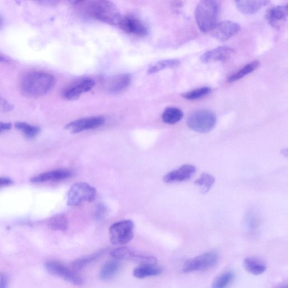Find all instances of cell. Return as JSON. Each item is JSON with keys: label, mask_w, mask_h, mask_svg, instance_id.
Masks as SVG:
<instances>
[{"label": "cell", "mask_w": 288, "mask_h": 288, "mask_svg": "<svg viewBox=\"0 0 288 288\" xmlns=\"http://www.w3.org/2000/svg\"><path fill=\"white\" fill-rule=\"evenodd\" d=\"M105 252V250H101L99 252L88 255V256L75 260L72 264L73 270L75 271L82 270V269L86 266L88 264L99 258Z\"/></svg>", "instance_id": "27"}, {"label": "cell", "mask_w": 288, "mask_h": 288, "mask_svg": "<svg viewBox=\"0 0 288 288\" xmlns=\"http://www.w3.org/2000/svg\"><path fill=\"white\" fill-rule=\"evenodd\" d=\"M116 260L136 262L140 265H155L157 264V259L155 257L149 256L136 254L131 249L127 247H120L114 249L110 253Z\"/></svg>", "instance_id": "9"}, {"label": "cell", "mask_w": 288, "mask_h": 288, "mask_svg": "<svg viewBox=\"0 0 288 288\" xmlns=\"http://www.w3.org/2000/svg\"><path fill=\"white\" fill-rule=\"evenodd\" d=\"M183 111L176 107L166 108L162 114L163 121L169 124H175L183 119Z\"/></svg>", "instance_id": "22"}, {"label": "cell", "mask_w": 288, "mask_h": 288, "mask_svg": "<svg viewBox=\"0 0 288 288\" xmlns=\"http://www.w3.org/2000/svg\"><path fill=\"white\" fill-rule=\"evenodd\" d=\"M233 53V49L228 46H220L204 53L201 60L204 63L226 62Z\"/></svg>", "instance_id": "15"}, {"label": "cell", "mask_w": 288, "mask_h": 288, "mask_svg": "<svg viewBox=\"0 0 288 288\" xmlns=\"http://www.w3.org/2000/svg\"><path fill=\"white\" fill-rule=\"evenodd\" d=\"M11 128V123L0 122V133L10 129Z\"/></svg>", "instance_id": "34"}, {"label": "cell", "mask_w": 288, "mask_h": 288, "mask_svg": "<svg viewBox=\"0 0 288 288\" xmlns=\"http://www.w3.org/2000/svg\"><path fill=\"white\" fill-rule=\"evenodd\" d=\"M13 183V181L8 178H0V187L7 186Z\"/></svg>", "instance_id": "35"}, {"label": "cell", "mask_w": 288, "mask_h": 288, "mask_svg": "<svg viewBox=\"0 0 288 288\" xmlns=\"http://www.w3.org/2000/svg\"><path fill=\"white\" fill-rule=\"evenodd\" d=\"M118 26L126 33L137 37H144L148 34V30L145 24L134 17L122 18Z\"/></svg>", "instance_id": "12"}, {"label": "cell", "mask_w": 288, "mask_h": 288, "mask_svg": "<svg viewBox=\"0 0 288 288\" xmlns=\"http://www.w3.org/2000/svg\"><path fill=\"white\" fill-rule=\"evenodd\" d=\"M95 85V81L90 78H82L68 86L63 92L64 99L74 100L83 94L90 91Z\"/></svg>", "instance_id": "10"}, {"label": "cell", "mask_w": 288, "mask_h": 288, "mask_svg": "<svg viewBox=\"0 0 288 288\" xmlns=\"http://www.w3.org/2000/svg\"><path fill=\"white\" fill-rule=\"evenodd\" d=\"M46 270L52 275L63 278L71 284L81 285L83 284L82 278L74 270L65 265L62 262L57 261H49L45 263Z\"/></svg>", "instance_id": "8"}, {"label": "cell", "mask_w": 288, "mask_h": 288, "mask_svg": "<svg viewBox=\"0 0 288 288\" xmlns=\"http://www.w3.org/2000/svg\"><path fill=\"white\" fill-rule=\"evenodd\" d=\"M287 5L271 8L266 16L268 23L273 27H279L287 20Z\"/></svg>", "instance_id": "18"}, {"label": "cell", "mask_w": 288, "mask_h": 288, "mask_svg": "<svg viewBox=\"0 0 288 288\" xmlns=\"http://www.w3.org/2000/svg\"><path fill=\"white\" fill-rule=\"evenodd\" d=\"M3 25V20L1 17H0V27H2Z\"/></svg>", "instance_id": "37"}, {"label": "cell", "mask_w": 288, "mask_h": 288, "mask_svg": "<svg viewBox=\"0 0 288 288\" xmlns=\"http://www.w3.org/2000/svg\"><path fill=\"white\" fill-rule=\"evenodd\" d=\"M180 61L178 59L163 60L155 63L149 69V74H154L167 68H173L179 66Z\"/></svg>", "instance_id": "28"}, {"label": "cell", "mask_w": 288, "mask_h": 288, "mask_svg": "<svg viewBox=\"0 0 288 288\" xmlns=\"http://www.w3.org/2000/svg\"><path fill=\"white\" fill-rule=\"evenodd\" d=\"M259 66V62L257 60H255V61L246 65L244 67L240 69L239 71L230 76L228 78V82L232 83L240 80V79L254 71Z\"/></svg>", "instance_id": "24"}, {"label": "cell", "mask_w": 288, "mask_h": 288, "mask_svg": "<svg viewBox=\"0 0 288 288\" xmlns=\"http://www.w3.org/2000/svg\"><path fill=\"white\" fill-rule=\"evenodd\" d=\"M234 273L233 271H227L218 276L213 281L212 288H227L233 282Z\"/></svg>", "instance_id": "29"}, {"label": "cell", "mask_w": 288, "mask_h": 288, "mask_svg": "<svg viewBox=\"0 0 288 288\" xmlns=\"http://www.w3.org/2000/svg\"><path fill=\"white\" fill-rule=\"evenodd\" d=\"M246 270L254 275H259L266 270V265L261 260L253 257L246 258L243 261Z\"/></svg>", "instance_id": "20"}, {"label": "cell", "mask_w": 288, "mask_h": 288, "mask_svg": "<svg viewBox=\"0 0 288 288\" xmlns=\"http://www.w3.org/2000/svg\"><path fill=\"white\" fill-rule=\"evenodd\" d=\"M17 129L20 130L24 133L25 136L30 138L35 137L40 131L39 127L31 126L29 124L25 122H18L16 124Z\"/></svg>", "instance_id": "31"}, {"label": "cell", "mask_w": 288, "mask_h": 288, "mask_svg": "<svg viewBox=\"0 0 288 288\" xmlns=\"http://www.w3.org/2000/svg\"><path fill=\"white\" fill-rule=\"evenodd\" d=\"M134 225L131 220L115 222L109 229L110 241L114 245L126 244L133 237Z\"/></svg>", "instance_id": "6"}, {"label": "cell", "mask_w": 288, "mask_h": 288, "mask_svg": "<svg viewBox=\"0 0 288 288\" xmlns=\"http://www.w3.org/2000/svg\"><path fill=\"white\" fill-rule=\"evenodd\" d=\"M7 278L5 274L0 272V288H6Z\"/></svg>", "instance_id": "33"}, {"label": "cell", "mask_w": 288, "mask_h": 288, "mask_svg": "<svg viewBox=\"0 0 288 288\" xmlns=\"http://www.w3.org/2000/svg\"><path fill=\"white\" fill-rule=\"evenodd\" d=\"M48 226L53 230L65 231L68 229V221L66 216L59 214L50 218Z\"/></svg>", "instance_id": "23"}, {"label": "cell", "mask_w": 288, "mask_h": 288, "mask_svg": "<svg viewBox=\"0 0 288 288\" xmlns=\"http://www.w3.org/2000/svg\"><path fill=\"white\" fill-rule=\"evenodd\" d=\"M278 288H288V287L287 285H285V286H281V287H278Z\"/></svg>", "instance_id": "38"}, {"label": "cell", "mask_w": 288, "mask_h": 288, "mask_svg": "<svg viewBox=\"0 0 288 288\" xmlns=\"http://www.w3.org/2000/svg\"><path fill=\"white\" fill-rule=\"evenodd\" d=\"M236 6L239 11L244 15H253L267 6L268 1H236Z\"/></svg>", "instance_id": "19"}, {"label": "cell", "mask_w": 288, "mask_h": 288, "mask_svg": "<svg viewBox=\"0 0 288 288\" xmlns=\"http://www.w3.org/2000/svg\"><path fill=\"white\" fill-rule=\"evenodd\" d=\"M162 272V268L157 265H140L134 269L133 275L137 278H143L159 275Z\"/></svg>", "instance_id": "21"}, {"label": "cell", "mask_w": 288, "mask_h": 288, "mask_svg": "<svg viewBox=\"0 0 288 288\" xmlns=\"http://www.w3.org/2000/svg\"><path fill=\"white\" fill-rule=\"evenodd\" d=\"M220 7L217 2L204 0L200 2L195 11L197 24L203 32L213 30L217 24Z\"/></svg>", "instance_id": "3"}, {"label": "cell", "mask_w": 288, "mask_h": 288, "mask_svg": "<svg viewBox=\"0 0 288 288\" xmlns=\"http://www.w3.org/2000/svg\"><path fill=\"white\" fill-rule=\"evenodd\" d=\"M219 256L215 252H208L186 262L182 270L185 273L202 271L210 270L215 267Z\"/></svg>", "instance_id": "7"}, {"label": "cell", "mask_w": 288, "mask_h": 288, "mask_svg": "<svg viewBox=\"0 0 288 288\" xmlns=\"http://www.w3.org/2000/svg\"><path fill=\"white\" fill-rule=\"evenodd\" d=\"M196 173V167L190 165H185L167 174L165 176L164 180L166 183L183 182V181L191 179Z\"/></svg>", "instance_id": "16"}, {"label": "cell", "mask_w": 288, "mask_h": 288, "mask_svg": "<svg viewBox=\"0 0 288 288\" xmlns=\"http://www.w3.org/2000/svg\"><path fill=\"white\" fill-rule=\"evenodd\" d=\"M216 123V115L207 109H199L193 111L187 119L188 127L199 133L211 131L215 126Z\"/></svg>", "instance_id": "4"}, {"label": "cell", "mask_w": 288, "mask_h": 288, "mask_svg": "<svg viewBox=\"0 0 288 288\" xmlns=\"http://www.w3.org/2000/svg\"><path fill=\"white\" fill-rule=\"evenodd\" d=\"M73 176V173L68 170H57L48 172L36 176L31 179L33 183H43L48 181H58L70 178Z\"/></svg>", "instance_id": "17"}, {"label": "cell", "mask_w": 288, "mask_h": 288, "mask_svg": "<svg viewBox=\"0 0 288 288\" xmlns=\"http://www.w3.org/2000/svg\"><path fill=\"white\" fill-rule=\"evenodd\" d=\"M105 119L101 116L81 118L74 120L67 125L65 129L72 133H77L86 130L99 128L105 123Z\"/></svg>", "instance_id": "11"}, {"label": "cell", "mask_w": 288, "mask_h": 288, "mask_svg": "<svg viewBox=\"0 0 288 288\" xmlns=\"http://www.w3.org/2000/svg\"><path fill=\"white\" fill-rule=\"evenodd\" d=\"M215 182V179L213 176L207 173H203L201 177L196 180V184L200 192L206 194L210 191Z\"/></svg>", "instance_id": "25"}, {"label": "cell", "mask_w": 288, "mask_h": 288, "mask_svg": "<svg viewBox=\"0 0 288 288\" xmlns=\"http://www.w3.org/2000/svg\"><path fill=\"white\" fill-rule=\"evenodd\" d=\"M0 62L6 63H9L10 62V60H9V59L6 57V56H4V55L0 53Z\"/></svg>", "instance_id": "36"}, {"label": "cell", "mask_w": 288, "mask_h": 288, "mask_svg": "<svg viewBox=\"0 0 288 288\" xmlns=\"http://www.w3.org/2000/svg\"><path fill=\"white\" fill-rule=\"evenodd\" d=\"M240 29L238 23L230 21H222L217 23L213 29L212 35L218 40L226 41L238 34Z\"/></svg>", "instance_id": "13"}, {"label": "cell", "mask_w": 288, "mask_h": 288, "mask_svg": "<svg viewBox=\"0 0 288 288\" xmlns=\"http://www.w3.org/2000/svg\"><path fill=\"white\" fill-rule=\"evenodd\" d=\"M120 263L117 261H110L106 262L101 269L99 276L102 280H107L112 277L118 270Z\"/></svg>", "instance_id": "26"}, {"label": "cell", "mask_w": 288, "mask_h": 288, "mask_svg": "<svg viewBox=\"0 0 288 288\" xmlns=\"http://www.w3.org/2000/svg\"><path fill=\"white\" fill-rule=\"evenodd\" d=\"M13 109V105L0 96V110L3 111H10Z\"/></svg>", "instance_id": "32"}, {"label": "cell", "mask_w": 288, "mask_h": 288, "mask_svg": "<svg viewBox=\"0 0 288 288\" xmlns=\"http://www.w3.org/2000/svg\"><path fill=\"white\" fill-rule=\"evenodd\" d=\"M55 77L48 73L40 71L28 73L21 81V89L25 95L39 97L47 94L55 86Z\"/></svg>", "instance_id": "2"}, {"label": "cell", "mask_w": 288, "mask_h": 288, "mask_svg": "<svg viewBox=\"0 0 288 288\" xmlns=\"http://www.w3.org/2000/svg\"><path fill=\"white\" fill-rule=\"evenodd\" d=\"M211 92V88L204 87L185 93V94L183 95V96L187 100H196L207 96L210 94Z\"/></svg>", "instance_id": "30"}, {"label": "cell", "mask_w": 288, "mask_h": 288, "mask_svg": "<svg viewBox=\"0 0 288 288\" xmlns=\"http://www.w3.org/2000/svg\"><path fill=\"white\" fill-rule=\"evenodd\" d=\"M81 9L83 15L94 20L112 26H119L122 20L119 9L109 1H78L74 2Z\"/></svg>", "instance_id": "1"}, {"label": "cell", "mask_w": 288, "mask_h": 288, "mask_svg": "<svg viewBox=\"0 0 288 288\" xmlns=\"http://www.w3.org/2000/svg\"><path fill=\"white\" fill-rule=\"evenodd\" d=\"M131 82L132 76L129 74H120L109 78L105 86L111 94H118L126 90Z\"/></svg>", "instance_id": "14"}, {"label": "cell", "mask_w": 288, "mask_h": 288, "mask_svg": "<svg viewBox=\"0 0 288 288\" xmlns=\"http://www.w3.org/2000/svg\"><path fill=\"white\" fill-rule=\"evenodd\" d=\"M96 196L94 188L85 183L73 184L68 194L67 204L69 206H77L83 203L94 201Z\"/></svg>", "instance_id": "5"}]
</instances>
